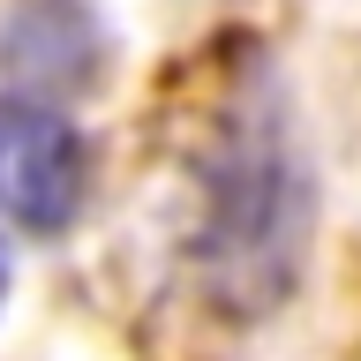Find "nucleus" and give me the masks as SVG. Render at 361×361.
Here are the masks:
<instances>
[{"mask_svg":"<svg viewBox=\"0 0 361 361\" xmlns=\"http://www.w3.org/2000/svg\"><path fill=\"white\" fill-rule=\"evenodd\" d=\"M83 135L61 113L30 106V98H0V219L30 226V233H61L83 211Z\"/></svg>","mask_w":361,"mask_h":361,"instance_id":"nucleus-1","label":"nucleus"},{"mask_svg":"<svg viewBox=\"0 0 361 361\" xmlns=\"http://www.w3.org/2000/svg\"><path fill=\"white\" fill-rule=\"evenodd\" d=\"M8 279H16V271H8V248H0V301H8Z\"/></svg>","mask_w":361,"mask_h":361,"instance_id":"nucleus-2","label":"nucleus"}]
</instances>
